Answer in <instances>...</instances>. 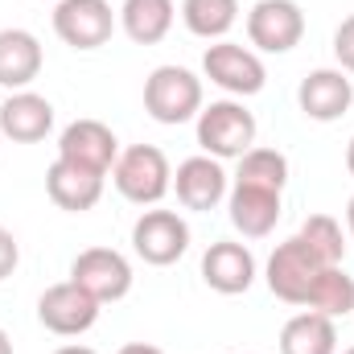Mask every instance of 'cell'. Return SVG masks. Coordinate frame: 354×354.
<instances>
[{"mask_svg":"<svg viewBox=\"0 0 354 354\" xmlns=\"http://www.w3.org/2000/svg\"><path fill=\"white\" fill-rule=\"evenodd\" d=\"M46 194L58 210H71V214H83L91 206H99L103 198V174H91L83 165H71V161H54L46 169Z\"/></svg>","mask_w":354,"mask_h":354,"instance_id":"17","label":"cell"},{"mask_svg":"<svg viewBox=\"0 0 354 354\" xmlns=\"http://www.w3.org/2000/svg\"><path fill=\"white\" fill-rule=\"evenodd\" d=\"M132 252L153 268H169L189 252V223L177 210H145L132 223Z\"/></svg>","mask_w":354,"mask_h":354,"instance_id":"6","label":"cell"},{"mask_svg":"<svg viewBox=\"0 0 354 354\" xmlns=\"http://www.w3.org/2000/svg\"><path fill=\"white\" fill-rule=\"evenodd\" d=\"M54 354H99V351H91V346H58Z\"/></svg>","mask_w":354,"mask_h":354,"instance_id":"28","label":"cell"},{"mask_svg":"<svg viewBox=\"0 0 354 354\" xmlns=\"http://www.w3.org/2000/svg\"><path fill=\"white\" fill-rule=\"evenodd\" d=\"M0 354H12V338H8L4 330H0Z\"/></svg>","mask_w":354,"mask_h":354,"instance_id":"30","label":"cell"},{"mask_svg":"<svg viewBox=\"0 0 354 354\" xmlns=\"http://www.w3.org/2000/svg\"><path fill=\"white\" fill-rule=\"evenodd\" d=\"M202 75L214 87H223L227 95H239V99L260 95L268 83V71H264V62H260V54L248 50V46H239V41H227V37L214 41V46H206Z\"/></svg>","mask_w":354,"mask_h":354,"instance_id":"5","label":"cell"},{"mask_svg":"<svg viewBox=\"0 0 354 354\" xmlns=\"http://www.w3.org/2000/svg\"><path fill=\"white\" fill-rule=\"evenodd\" d=\"M174 189L177 202L185 210H214L218 202H227L231 194V177L223 169V161L198 153V157H185L174 174Z\"/></svg>","mask_w":354,"mask_h":354,"instance_id":"12","label":"cell"},{"mask_svg":"<svg viewBox=\"0 0 354 354\" xmlns=\"http://www.w3.org/2000/svg\"><path fill=\"white\" fill-rule=\"evenodd\" d=\"M120 354H165V351H157L149 342H128V346H120Z\"/></svg>","mask_w":354,"mask_h":354,"instance_id":"27","label":"cell"},{"mask_svg":"<svg viewBox=\"0 0 354 354\" xmlns=\"http://www.w3.org/2000/svg\"><path fill=\"white\" fill-rule=\"evenodd\" d=\"M58 157L107 177L111 165H115V157H120V140H115V132L103 120H75L58 136Z\"/></svg>","mask_w":354,"mask_h":354,"instance_id":"11","label":"cell"},{"mask_svg":"<svg viewBox=\"0 0 354 354\" xmlns=\"http://www.w3.org/2000/svg\"><path fill=\"white\" fill-rule=\"evenodd\" d=\"M280 354H338V326L326 313H297L280 330Z\"/></svg>","mask_w":354,"mask_h":354,"instance_id":"19","label":"cell"},{"mask_svg":"<svg viewBox=\"0 0 354 354\" xmlns=\"http://www.w3.org/2000/svg\"><path fill=\"white\" fill-rule=\"evenodd\" d=\"M54 4H58V0H54Z\"/></svg>","mask_w":354,"mask_h":354,"instance_id":"33","label":"cell"},{"mask_svg":"<svg viewBox=\"0 0 354 354\" xmlns=\"http://www.w3.org/2000/svg\"><path fill=\"white\" fill-rule=\"evenodd\" d=\"M181 21L202 41H223L239 21V0H181Z\"/></svg>","mask_w":354,"mask_h":354,"instance_id":"21","label":"cell"},{"mask_svg":"<svg viewBox=\"0 0 354 354\" xmlns=\"http://www.w3.org/2000/svg\"><path fill=\"white\" fill-rule=\"evenodd\" d=\"M120 17L111 0H58L54 4V33L71 50H99L111 41Z\"/></svg>","mask_w":354,"mask_h":354,"instance_id":"7","label":"cell"},{"mask_svg":"<svg viewBox=\"0 0 354 354\" xmlns=\"http://www.w3.org/2000/svg\"><path fill=\"white\" fill-rule=\"evenodd\" d=\"M71 280L79 288H87L99 305H111V301H124L132 292L136 276H132V264H128L124 252H115V248H87V252L75 256Z\"/></svg>","mask_w":354,"mask_h":354,"instance_id":"10","label":"cell"},{"mask_svg":"<svg viewBox=\"0 0 354 354\" xmlns=\"http://www.w3.org/2000/svg\"><path fill=\"white\" fill-rule=\"evenodd\" d=\"M322 268H334V264H322L309 252V243L301 235H292V239L276 243V252L268 256L264 280L272 288V297H280L284 305H305V297H309L313 280L322 276Z\"/></svg>","mask_w":354,"mask_h":354,"instance_id":"4","label":"cell"},{"mask_svg":"<svg viewBox=\"0 0 354 354\" xmlns=\"http://www.w3.org/2000/svg\"><path fill=\"white\" fill-rule=\"evenodd\" d=\"M297 235L309 243V252H313L322 264H342V260H346V235H342V223H338V218H330V214H309Z\"/></svg>","mask_w":354,"mask_h":354,"instance_id":"24","label":"cell"},{"mask_svg":"<svg viewBox=\"0 0 354 354\" xmlns=\"http://www.w3.org/2000/svg\"><path fill=\"white\" fill-rule=\"evenodd\" d=\"M305 37V12L297 0H256L248 12V41L260 54H288Z\"/></svg>","mask_w":354,"mask_h":354,"instance_id":"9","label":"cell"},{"mask_svg":"<svg viewBox=\"0 0 354 354\" xmlns=\"http://www.w3.org/2000/svg\"><path fill=\"white\" fill-rule=\"evenodd\" d=\"M346 231H351V243H354V198L346 202Z\"/></svg>","mask_w":354,"mask_h":354,"instance_id":"29","label":"cell"},{"mask_svg":"<svg viewBox=\"0 0 354 354\" xmlns=\"http://www.w3.org/2000/svg\"><path fill=\"white\" fill-rule=\"evenodd\" d=\"M334 58H338V71L354 75V12L342 17V25L334 29Z\"/></svg>","mask_w":354,"mask_h":354,"instance_id":"25","label":"cell"},{"mask_svg":"<svg viewBox=\"0 0 354 354\" xmlns=\"http://www.w3.org/2000/svg\"><path fill=\"white\" fill-rule=\"evenodd\" d=\"M46 54L41 41L29 29H0V87L4 91H29V83L41 75Z\"/></svg>","mask_w":354,"mask_h":354,"instance_id":"18","label":"cell"},{"mask_svg":"<svg viewBox=\"0 0 354 354\" xmlns=\"http://www.w3.org/2000/svg\"><path fill=\"white\" fill-rule=\"evenodd\" d=\"M346 169H351V177H354V136H351V145H346Z\"/></svg>","mask_w":354,"mask_h":354,"instance_id":"31","label":"cell"},{"mask_svg":"<svg viewBox=\"0 0 354 354\" xmlns=\"http://www.w3.org/2000/svg\"><path fill=\"white\" fill-rule=\"evenodd\" d=\"M111 181L120 198H128L132 206H157L174 189V165L157 145H132L115 157Z\"/></svg>","mask_w":354,"mask_h":354,"instance_id":"1","label":"cell"},{"mask_svg":"<svg viewBox=\"0 0 354 354\" xmlns=\"http://www.w3.org/2000/svg\"><path fill=\"white\" fill-rule=\"evenodd\" d=\"M235 181H248V185H264V189H280L288 185V157L280 149H248L239 157V169H235Z\"/></svg>","mask_w":354,"mask_h":354,"instance_id":"23","label":"cell"},{"mask_svg":"<svg viewBox=\"0 0 354 354\" xmlns=\"http://www.w3.org/2000/svg\"><path fill=\"white\" fill-rule=\"evenodd\" d=\"M54 128V103L37 91H12L0 103V136L12 145H37Z\"/></svg>","mask_w":354,"mask_h":354,"instance_id":"16","label":"cell"},{"mask_svg":"<svg viewBox=\"0 0 354 354\" xmlns=\"http://www.w3.org/2000/svg\"><path fill=\"white\" fill-rule=\"evenodd\" d=\"M342 354H354V346H346V351H342Z\"/></svg>","mask_w":354,"mask_h":354,"instance_id":"32","label":"cell"},{"mask_svg":"<svg viewBox=\"0 0 354 354\" xmlns=\"http://www.w3.org/2000/svg\"><path fill=\"white\" fill-rule=\"evenodd\" d=\"M301 309H313V313H326V317H346L354 313V276H346V268H322V276L313 280L309 297Z\"/></svg>","mask_w":354,"mask_h":354,"instance_id":"22","label":"cell"},{"mask_svg":"<svg viewBox=\"0 0 354 354\" xmlns=\"http://www.w3.org/2000/svg\"><path fill=\"white\" fill-rule=\"evenodd\" d=\"M99 301L91 297L87 288H79L75 280H62V284H50L41 297H37V322L58 334V338H79L87 334L91 326L99 322Z\"/></svg>","mask_w":354,"mask_h":354,"instance_id":"8","label":"cell"},{"mask_svg":"<svg viewBox=\"0 0 354 354\" xmlns=\"http://www.w3.org/2000/svg\"><path fill=\"white\" fill-rule=\"evenodd\" d=\"M227 214H231V223H235V231L243 239H264V235L276 231V223H280V189L231 181Z\"/></svg>","mask_w":354,"mask_h":354,"instance_id":"14","label":"cell"},{"mask_svg":"<svg viewBox=\"0 0 354 354\" xmlns=\"http://www.w3.org/2000/svg\"><path fill=\"white\" fill-rule=\"evenodd\" d=\"M206 103H202V79L194 75V71H185V66H174V62H165V66H157L149 79H145V111L157 120V124H185V120H198V111H202Z\"/></svg>","mask_w":354,"mask_h":354,"instance_id":"3","label":"cell"},{"mask_svg":"<svg viewBox=\"0 0 354 354\" xmlns=\"http://www.w3.org/2000/svg\"><path fill=\"white\" fill-rule=\"evenodd\" d=\"M17 264H21V243L8 227H0V280H8L17 272Z\"/></svg>","mask_w":354,"mask_h":354,"instance_id":"26","label":"cell"},{"mask_svg":"<svg viewBox=\"0 0 354 354\" xmlns=\"http://www.w3.org/2000/svg\"><path fill=\"white\" fill-rule=\"evenodd\" d=\"M297 103L309 120L317 124H334L351 111L354 103V83L346 71H334V66H322V71H309L297 87Z\"/></svg>","mask_w":354,"mask_h":354,"instance_id":"13","label":"cell"},{"mask_svg":"<svg viewBox=\"0 0 354 354\" xmlns=\"http://www.w3.org/2000/svg\"><path fill=\"white\" fill-rule=\"evenodd\" d=\"M198 145L214 161H239L256 145V115L239 99H218L198 111Z\"/></svg>","mask_w":354,"mask_h":354,"instance_id":"2","label":"cell"},{"mask_svg":"<svg viewBox=\"0 0 354 354\" xmlns=\"http://www.w3.org/2000/svg\"><path fill=\"white\" fill-rule=\"evenodd\" d=\"M177 17L174 0H124L120 8V29L136 41V46H157L169 37Z\"/></svg>","mask_w":354,"mask_h":354,"instance_id":"20","label":"cell"},{"mask_svg":"<svg viewBox=\"0 0 354 354\" xmlns=\"http://www.w3.org/2000/svg\"><path fill=\"white\" fill-rule=\"evenodd\" d=\"M202 280H206L214 292H223V297L248 292V288L256 284V256H252V248H243V243H235V239L210 243L206 256H202Z\"/></svg>","mask_w":354,"mask_h":354,"instance_id":"15","label":"cell"}]
</instances>
